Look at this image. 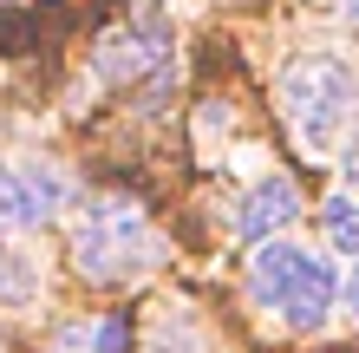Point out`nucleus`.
I'll return each mask as SVG.
<instances>
[{
  "label": "nucleus",
  "mask_w": 359,
  "mask_h": 353,
  "mask_svg": "<svg viewBox=\"0 0 359 353\" xmlns=\"http://www.w3.org/2000/svg\"><path fill=\"white\" fill-rule=\"evenodd\" d=\"M340 13H353V20H359V0H340Z\"/></svg>",
  "instance_id": "obj_11"
},
{
  "label": "nucleus",
  "mask_w": 359,
  "mask_h": 353,
  "mask_svg": "<svg viewBox=\"0 0 359 353\" xmlns=\"http://www.w3.org/2000/svg\"><path fill=\"white\" fill-rule=\"evenodd\" d=\"M72 255H79V268H86L92 281H124V275H137V268L151 262V229H144V216L131 203L104 197V203H92V210L79 216Z\"/></svg>",
  "instance_id": "obj_3"
},
{
  "label": "nucleus",
  "mask_w": 359,
  "mask_h": 353,
  "mask_svg": "<svg viewBox=\"0 0 359 353\" xmlns=\"http://www.w3.org/2000/svg\"><path fill=\"white\" fill-rule=\"evenodd\" d=\"M320 229H327V248H333V255H353L359 262V197L353 190H333L320 203Z\"/></svg>",
  "instance_id": "obj_7"
},
{
  "label": "nucleus",
  "mask_w": 359,
  "mask_h": 353,
  "mask_svg": "<svg viewBox=\"0 0 359 353\" xmlns=\"http://www.w3.org/2000/svg\"><path fill=\"white\" fill-rule=\"evenodd\" d=\"M346 183H353V190H359V144H353V151H346Z\"/></svg>",
  "instance_id": "obj_9"
},
{
  "label": "nucleus",
  "mask_w": 359,
  "mask_h": 353,
  "mask_svg": "<svg viewBox=\"0 0 359 353\" xmlns=\"http://www.w3.org/2000/svg\"><path fill=\"white\" fill-rule=\"evenodd\" d=\"M301 216V190H294L287 177H255L248 183V197L236 203V236L242 242H281V229Z\"/></svg>",
  "instance_id": "obj_5"
},
{
  "label": "nucleus",
  "mask_w": 359,
  "mask_h": 353,
  "mask_svg": "<svg viewBox=\"0 0 359 353\" xmlns=\"http://www.w3.org/2000/svg\"><path fill=\"white\" fill-rule=\"evenodd\" d=\"M59 203H66V183L53 171H20L0 157V229H39Z\"/></svg>",
  "instance_id": "obj_4"
},
{
  "label": "nucleus",
  "mask_w": 359,
  "mask_h": 353,
  "mask_svg": "<svg viewBox=\"0 0 359 353\" xmlns=\"http://www.w3.org/2000/svg\"><path fill=\"white\" fill-rule=\"evenodd\" d=\"M281 112L307 157H327L359 112V72L340 53H301L281 66Z\"/></svg>",
  "instance_id": "obj_1"
},
{
  "label": "nucleus",
  "mask_w": 359,
  "mask_h": 353,
  "mask_svg": "<svg viewBox=\"0 0 359 353\" xmlns=\"http://www.w3.org/2000/svg\"><path fill=\"white\" fill-rule=\"evenodd\" d=\"M39 301V262L0 236V307H33Z\"/></svg>",
  "instance_id": "obj_6"
},
{
  "label": "nucleus",
  "mask_w": 359,
  "mask_h": 353,
  "mask_svg": "<svg viewBox=\"0 0 359 353\" xmlns=\"http://www.w3.org/2000/svg\"><path fill=\"white\" fill-rule=\"evenodd\" d=\"M346 307L359 314V268H353V281H346Z\"/></svg>",
  "instance_id": "obj_10"
},
{
  "label": "nucleus",
  "mask_w": 359,
  "mask_h": 353,
  "mask_svg": "<svg viewBox=\"0 0 359 353\" xmlns=\"http://www.w3.org/2000/svg\"><path fill=\"white\" fill-rule=\"evenodd\" d=\"M151 353H203V340L189 334V327H170V321H163V334L151 340Z\"/></svg>",
  "instance_id": "obj_8"
},
{
  "label": "nucleus",
  "mask_w": 359,
  "mask_h": 353,
  "mask_svg": "<svg viewBox=\"0 0 359 353\" xmlns=\"http://www.w3.org/2000/svg\"><path fill=\"white\" fill-rule=\"evenodd\" d=\"M248 295L294 334H320L327 314L340 307V275L301 242H262L248 262Z\"/></svg>",
  "instance_id": "obj_2"
}]
</instances>
